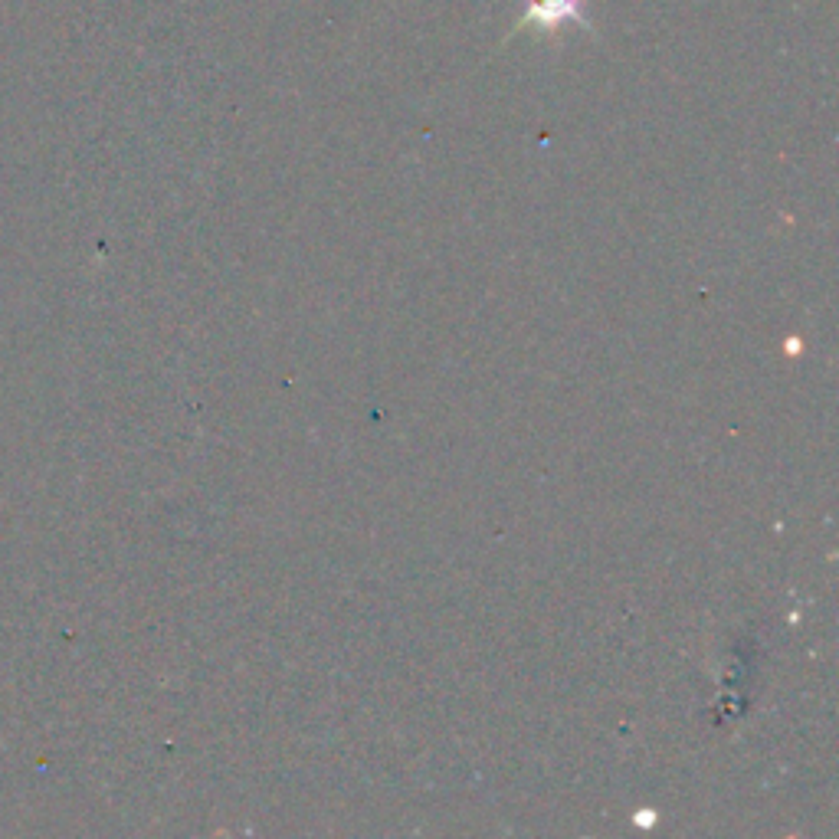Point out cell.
<instances>
[{
    "mask_svg": "<svg viewBox=\"0 0 839 839\" xmlns=\"http://www.w3.org/2000/svg\"><path fill=\"white\" fill-rule=\"evenodd\" d=\"M584 10H587V0H535V4H528L522 10L515 30L535 27L541 33H558L564 23H581V27H587Z\"/></svg>",
    "mask_w": 839,
    "mask_h": 839,
    "instance_id": "cell-1",
    "label": "cell"
}]
</instances>
